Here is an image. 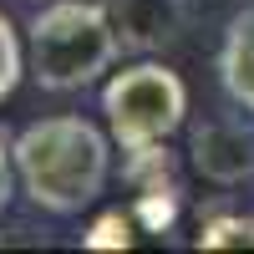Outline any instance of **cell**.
<instances>
[{"instance_id": "obj_1", "label": "cell", "mask_w": 254, "mask_h": 254, "mask_svg": "<svg viewBox=\"0 0 254 254\" xmlns=\"http://www.w3.org/2000/svg\"><path fill=\"white\" fill-rule=\"evenodd\" d=\"M112 132H102L97 122L76 117V112H56V117H36L15 132L10 153H15V178L41 214L51 219H71L107 193L112 178Z\"/></svg>"}, {"instance_id": "obj_2", "label": "cell", "mask_w": 254, "mask_h": 254, "mask_svg": "<svg viewBox=\"0 0 254 254\" xmlns=\"http://www.w3.org/2000/svg\"><path fill=\"white\" fill-rule=\"evenodd\" d=\"M122 36L107 0H46L26 26V61L41 92H87L117 71Z\"/></svg>"}, {"instance_id": "obj_3", "label": "cell", "mask_w": 254, "mask_h": 254, "mask_svg": "<svg viewBox=\"0 0 254 254\" xmlns=\"http://www.w3.org/2000/svg\"><path fill=\"white\" fill-rule=\"evenodd\" d=\"M102 117H107V132H112V142L122 153L168 142L188 122V87L158 56H137L122 71L107 76V87H102Z\"/></svg>"}, {"instance_id": "obj_4", "label": "cell", "mask_w": 254, "mask_h": 254, "mask_svg": "<svg viewBox=\"0 0 254 254\" xmlns=\"http://www.w3.org/2000/svg\"><path fill=\"white\" fill-rule=\"evenodd\" d=\"M188 163L193 173L214 188H239L254 178V112L203 117L188 132Z\"/></svg>"}, {"instance_id": "obj_5", "label": "cell", "mask_w": 254, "mask_h": 254, "mask_svg": "<svg viewBox=\"0 0 254 254\" xmlns=\"http://www.w3.org/2000/svg\"><path fill=\"white\" fill-rule=\"evenodd\" d=\"M122 173L132 183V214L147 234H163L168 224L178 214V193L183 183L173 173V153H168V142H153V147H132V153H122Z\"/></svg>"}, {"instance_id": "obj_6", "label": "cell", "mask_w": 254, "mask_h": 254, "mask_svg": "<svg viewBox=\"0 0 254 254\" xmlns=\"http://www.w3.org/2000/svg\"><path fill=\"white\" fill-rule=\"evenodd\" d=\"M107 10L132 56H163L188 31V0H107Z\"/></svg>"}, {"instance_id": "obj_7", "label": "cell", "mask_w": 254, "mask_h": 254, "mask_svg": "<svg viewBox=\"0 0 254 254\" xmlns=\"http://www.w3.org/2000/svg\"><path fill=\"white\" fill-rule=\"evenodd\" d=\"M219 87L234 107L254 112V5L239 10L234 20L224 26V41H219Z\"/></svg>"}, {"instance_id": "obj_8", "label": "cell", "mask_w": 254, "mask_h": 254, "mask_svg": "<svg viewBox=\"0 0 254 254\" xmlns=\"http://www.w3.org/2000/svg\"><path fill=\"white\" fill-rule=\"evenodd\" d=\"M193 249H254V214H214L198 224Z\"/></svg>"}, {"instance_id": "obj_9", "label": "cell", "mask_w": 254, "mask_h": 254, "mask_svg": "<svg viewBox=\"0 0 254 254\" xmlns=\"http://www.w3.org/2000/svg\"><path fill=\"white\" fill-rule=\"evenodd\" d=\"M26 46H20V36L5 15H0V102H5L15 87H20V76H26Z\"/></svg>"}, {"instance_id": "obj_10", "label": "cell", "mask_w": 254, "mask_h": 254, "mask_svg": "<svg viewBox=\"0 0 254 254\" xmlns=\"http://www.w3.org/2000/svg\"><path fill=\"white\" fill-rule=\"evenodd\" d=\"M132 229H137V214L112 208V214H102L92 224V234L81 239V244H87V249H127V244H132Z\"/></svg>"}, {"instance_id": "obj_11", "label": "cell", "mask_w": 254, "mask_h": 254, "mask_svg": "<svg viewBox=\"0 0 254 254\" xmlns=\"http://www.w3.org/2000/svg\"><path fill=\"white\" fill-rule=\"evenodd\" d=\"M20 193V178H15V153L0 142V214L10 208V198Z\"/></svg>"}, {"instance_id": "obj_12", "label": "cell", "mask_w": 254, "mask_h": 254, "mask_svg": "<svg viewBox=\"0 0 254 254\" xmlns=\"http://www.w3.org/2000/svg\"><path fill=\"white\" fill-rule=\"evenodd\" d=\"M36 5H46V0H36Z\"/></svg>"}]
</instances>
